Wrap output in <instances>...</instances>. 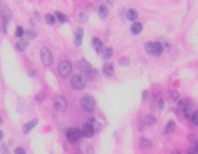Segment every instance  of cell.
<instances>
[{
  "label": "cell",
  "instance_id": "obj_35",
  "mask_svg": "<svg viewBox=\"0 0 198 154\" xmlns=\"http://www.w3.org/2000/svg\"><path fill=\"white\" fill-rule=\"evenodd\" d=\"M147 94H149V91H144V93H142V100H144V102H147Z\"/></svg>",
  "mask_w": 198,
  "mask_h": 154
},
{
  "label": "cell",
  "instance_id": "obj_36",
  "mask_svg": "<svg viewBox=\"0 0 198 154\" xmlns=\"http://www.w3.org/2000/svg\"><path fill=\"white\" fill-rule=\"evenodd\" d=\"M3 136H5V134H3V131H2V130H0V143H2V142H3Z\"/></svg>",
  "mask_w": 198,
  "mask_h": 154
},
{
  "label": "cell",
  "instance_id": "obj_16",
  "mask_svg": "<svg viewBox=\"0 0 198 154\" xmlns=\"http://www.w3.org/2000/svg\"><path fill=\"white\" fill-rule=\"evenodd\" d=\"M37 123H39V120H37V119H31L30 122H26V123L23 125L22 133H23V134H28V133L33 130V128H36V126H37Z\"/></svg>",
  "mask_w": 198,
  "mask_h": 154
},
{
  "label": "cell",
  "instance_id": "obj_29",
  "mask_svg": "<svg viewBox=\"0 0 198 154\" xmlns=\"http://www.w3.org/2000/svg\"><path fill=\"white\" fill-rule=\"evenodd\" d=\"M45 22L50 25V26H53V25H56V19H54V14H47L45 17Z\"/></svg>",
  "mask_w": 198,
  "mask_h": 154
},
{
  "label": "cell",
  "instance_id": "obj_18",
  "mask_svg": "<svg viewBox=\"0 0 198 154\" xmlns=\"http://www.w3.org/2000/svg\"><path fill=\"white\" fill-rule=\"evenodd\" d=\"M142 122H144V125H146V126H155V125H156V117H155L152 112H149V114L144 116Z\"/></svg>",
  "mask_w": 198,
  "mask_h": 154
},
{
  "label": "cell",
  "instance_id": "obj_28",
  "mask_svg": "<svg viewBox=\"0 0 198 154\" xmlns=\"http://www.w3.org/2000/svg\"><path fill=\"white\" fill-rule=\"evenodd\" d=\"M189 120H190V123H192L193 126H198V111H192Z\"/></svg>",
  "mask_w": 198,
  "mask_h": 154
},
{
  "label": "cell",
  "instance_id": "obj_40",
  "mask_svg": "<svg viewBox=\"0 0 198 154\" xmlns=\"http://www.w3.org/2000/svg\"><path fill=\"white\" fill-rule=\"evenodd\" d=\"M3 154H9V152H8V151H3Z\"/></svg>",
  "mask_w": 198,
  "mask_h": 154
},
{
  "label": "cell",
  "instance_id": "obj_32",
  "mask_svg": "<svg viewBox=\"0 0 198 154\" xmlns=\"http://www.w3.org/2000/svg\"><path fill=\"white\" fill-rule=\"evenodd\" d=\"M186 154H198V148H196V143H195V145H193L192 148H189Z\"/></svg>",
  "mask_w": 198,
  "mask_h": 154
},
{
  "label": "cell",
  "instance_id": "obj_8",
  "mask_svg": "<svg viewBox=\"0 0 198 154\" xmlns=\"http://www.w3.org/2000/svg\"><path fill=\"white\" fill-rule=\"evenodd\" d=\"M53 108H54L56 112H65L68 108V102L63 96H56L54 100H53Z\"/></svg>",
  "mask_w": 198,
  "mask_h": 154
},
{
  "label": "cell",
  "instance_id": "obj_21",
  "mask_svg": "<svg viewBox=\"0 0 198 154\" xmlns=\"http://www.w3.org/2000/svg\"><path fill=\"white\" fill-rule=\"evenodd\" d=\"M98 16L104 20V19H107L109 17V9H107V6L105 5H99V8H98Z\"/></svg>",
  "mask_w": 198,
  "mask_h": 154
},
{
  "label": "cell",
  "instance_id": "obj_39",
  "mask_svg": "<svg viewBox=\"0 0 198 154\" xmlns=\"http://www.w3.org/2000/svg\"><path fill=\"white\" fill-rule=\"evenodd\" d=\"M2 122H3V119H2V117H0V125H2Z\"/></svg>",
  "mask_w": 198,
  "mask_h": 154
},
{
  "label": "cell",
  "instance_id": "obj_9",
  "mask_svg": "<svg viewBox=\"0 0 198 154\" xmlns=\"http://www.w3.org/2000/svg\"><path fill=\"white\" fill-rule=\"evenodd\" d=\"M0 17H2V22H3V29H6V26L11 22V17H12V12H11V9L6 5L0 6Z\"/></svg>",
  "mask_w": 198,
  "mask_h": 154
},
{
  "label": "cell",
  "instance_id": "obj_22",
  "mask_svg": "<svg viewBox=\"0 0 198 154\" xmlns=\"http://www.w3.org/2000/svg\"><path fill=\"white\" fill-rule=\"evenodd\" d=\"M125 17H127L130 22H135V20H138V11H136V9H133V8H131V9H128V11H127V14H125Z\"/></svg>",
  "mask_w": 198,
  "mask_h": 154
},
{
  "label": "cell",
  "instance_id": "obj_15",
  "mask_svg": "<svg viewBox=\"0 0 198 154\" xmlns=\"http://www.w3.org/2000/svg\"><path fill=\"white\" fill-rule=\"evenodd\" d=\"M142 28H144V25H142L141 22L135 20V22H131V26H130V32L133 34V35H138V34H141Z\"/></svg>",
  "mask_w": 198,
  "mask_h": 154
},
{
  "label": "cell",
  "instance_id": "obj_13",
  "mask_svg": "<svg viewBox=\"0 0 198 154\" xmlns=\"http://www.w3.org/2000/svg\"><path fill=\"white\" fill-rule=\"evenodd\" d=\"M102 74L105 77H112L115 74V66H113L112 62H105L104 65H102Z\"/></svg>",
  "mask_w": 198,
  "mask_h": 154
},
{
  "label": "cell",
  "instance_id": "obj_11",
  "mask_svg": "<svg viewBox=\"0 0 198 154\" xmlns=\"http://www.w3.org/2000/svg\"><path fill=\"white\" fill-rule=\"evenodd\" d=\"M189 106H190V99H187V97H180L178 100H177V109L180 111V112H184L186 109H189Z\"/></svg>",
  "mask_w": 198,
  "mask_h": 154
},
{
  "label": "cell",
  "instance_id": "obj_31",
  "mask_svg": "<svg viewBox=\"0 0 198 154\" xmlns=\"http://www.w3.org/2000/svg\"><path fill=\"white\" fill-rule=\"evenodd\" d=\"M14 154H26V149H25L23 146H17V148L14 149Z\"/></svg>",
  "mask_w": 198,
  "mask_h": 154
},
{
  "label": "cell",
  "instance_id": "obj_12",
  "mask_svg": "<svg viewBox=\"0 0 198 154\" xmlns=\"http://www.w3.org/2000/svg\"><path fill=\"white\" fill-rule=\"evenodd\" d=\"M91 46H93V49H95V53L99 56V54H102V51H104V43H102V40L99 37H93L91 38Z\"/></svg>",
  "mask_w": 198,
  "mask_h": 154
},
{
  "label": "cell",
  "instance_id": "obj_1",
  "mask_svg": "<svg viewBox=\"0 0 198 154\" xmlns=\"http://www.w3.org/2000/svg\"><path fill=\"white\" fill-rule=\"evenodd\" d=\"M77 66H79V69H81L85 75H87V79L88 80H95L96 79V74H98V71L93 68V66H91L90 65V63L85 60V59H81V60H79V63H77Z\"/></svg>",
  "mask_w": 198,
  "mask_h": 154
},
{
  "label": "cell",
  "instance_id": "obj_4",
  "mask_svg": "<svg viewBox=\"0 0 198 154\" xmlns=\"http://www.w3.org/2000/svg\"><path fill=\"white\" fill-rule=\"evenodd\" d=\"M70 85H71V88L74 89V91H82V89H85V86H87V80H85L84 75L74 74V75H70Z\"/></svg>",
  "mask_w": 198,
  "mask_h": 154
},
{
  "label": "cell",
  "instance_id": "obj_5",
  "mask_svg": "<svg viewBox=\"0 0 198 154\" xmlns=\"http://www.w3.org/2000/svg\"><path fill=\"white\" fill-rule=\"evenodd\" d=\"M81 109L84 112H93L96 109V100H95V97L90 96V94L84 96L81 99Z\"/></svg>",
  "mask_w": 198,
  "mask_h": 154
},
{
  "label": "cell",
  "instance_id": "obj_24",
  "mask_svg": "<svg viewBox=\"0 0 198 154\" xmlns=\"http://www.w3.org/2000/svg\"><path fill=\"white\" fill-rule=\"evenodd\" d=\"M37 32L34 29H25V34H23V38L25 40H33V38H36Z\"/></svg>",
  "mask_w": 198,
  "mask_h": 154
},
{
  "label": "cell",
  "instance_id": "obj_10",
  "mask_svg": "<svg viewBox=\"0 0 198 154\" xmlns=\"http://www.w3.org/2000/svg\"><path fill=\"white\" fill-rule=\"evenodd\" d=\"M95 128H93V125L90 123V120L88 122H85L84 125H82V128H81V134H82V137H85V139H91L95 136Z\"/></svg>",
  "mask_w": 198,
  "mask_h": 154
},
{
  "label": "cell",
  "instance_id": "obj_19",
  "mask_svg": "<svg viewBox=\"0 0 198 154\" xmlns=\"http://www.w3.org/2000/svg\"><path fill=\"white\" fill-rule=\"evenodd\" d=\"M16 49L20 51V53H23V51H26V48H28V40H25V38H19V40L16 42Z\"/></svg>",
  "mask_w": 198,
  "mask_h": 154
},
{
  "label": "cell",
  "instance_id": "obj_23",
  "mask_svg": "<svg viewBox=\"0 0 198 154\" xmlns=\"http://www.w3.org/2000/svg\"><path fill=\"white\" fill-rule=\"evenodd\" d=\"M54 19H56V22H59V23H67L68 22V17L63 14V12H60V11H57L56 14H54Z\"/></svg>",
  "mask_w": 198,
  "mask_h": 154
},
{
  "label": "cell",
  "instance_id": "obj_37",
  "mask_svg": "<svg viewBox=\"0 0 198 154\" xmlns=\"http://www.w3.org/2000/svg\"><path fill=\"white\" fill-rule=\"evenodd\" d=\"M105 3H107V5H113V0H105Z\"/></svg>",
  "mask_w": 198,
  "mask_h": 154
},
{
  "label": "cell",
  "instance_id": "obj_30",
  "mask_svg": "<svg viewBox=\"0 0 198 154\" xmlns=\"http://www.w3.org/2000/svg\"><path fill=\"white\" fill-rule=\"evenodd\" d=\"M23 34H25V29L22 26H17L16 28V37L17 38H23Z\"/></svg>",
  "mask_w": 198,
  "mask_h": 154
},
{
  "label": "cell",
  "instance_id": "obj_6",
  "mask_svg": "<svg viewBox=\"0 0 198 154\" xmlns=\"http://www.w3.org/2000/svg\"><path fill=\"white\" fill-rule=\"evenodd\" d=\"M65 136H67V140H68V142H70V143H73V145L79 143V140L82 139L81 130H79V128H76V126L68 128V130L65 131Z\"/></svg>",
  "mask_w": 198,
  "mask_h": 154
},
{
  "label": "cell",
  "instance_id": "obj_20",
  "mask_svg": "<svg viewBox=\"0 0 198 154\" xmlns=\"http://www.w3.org/2000/svg\"><path fill=\"white\" fill-rule=\"evenodd\" d=\"M177 130V122L175 120H169L166 123V128H164V133L166 134H170V133H174Z\"/></svg>",
  "mask_w": 198,
  "mask_h": 154
},
{
  "label": "cell",
  "instance_id": "obj_26",
  "mask_svg": "<svg viewBox=\"0 0 198 154\" xmlns=\"http://www.w3.org/2000/svg\"><path fill=\"white\" fill-rule=\"evenodd\" d=\"M155 105H156L158 109H163L164 108V99L160 94H156V97H155Z\"/></svg>",
  "mask_w": 198,
  "mask_h": 154
},
{
  "label": "cell",
  "instance_id": "obj_34",
  "mask_svg": "<svg viewBox=\"0 0 198 154\" xmlns=\"http://www.w3.org/2000/svg\"><path fill=\"white\" fill-rule=\"evenodd\" d=\"M85 154H95V152H93V146H87V149H85Z\"/></svg>",
  "mask_w": 198,
  "mask_h": 154
},
{
  "label": "cell",
  "instance_id": "obj_25",
  "mask_svg": "<svg viewBox=\"0 0 198 154\" xmlns=\"http://www.w3.org/2000/svg\"><path fill=\"white\" fill-rule=\"evenodd\" d=\"M102 57H104L105 62H109V60L113 57V49H112V48H104V51H102Z\"/></svg>",
  "mask_w": 198,
  "mask_h": 154
},
{
  "label": "cell",
  "instance_id": "obj_3",
  "mask_svg": "<svg viewBox=\"0 0 198 154\" xmlns=\"http://www.w3.org/2000/svg\"><path fill=\"white\" fill-rule=\"evenodd\" d=\"M57 74L62 79H70V75L73 74V65L70 60H60L57 65Z\"/></svg>",
  "mask_w": 198,
  "mask_h": 154
},
{
  "label": "cell",
  "instance_id": "obj_38",
  "mask_svg": "<svg viewBox=\"0 0 198 154\" xmlns=\"http://www.w3.org/2000/svg\"><path fill=\"white\" fill-rule=\"evenodd\" d=\"M172 154H183V152H181V151H174Z\"/></svg>",
  "mask_w": 198,
  "mask_h": 154
},
{
  "label": "cell",
  "instance_id": "obj_41",
  "mask_svg": "<svg viewBox=\"0 0 198 154\" xmlns=\"http://www.w3.org/2000/svg\"><path fill=\"white\" fill-rule=\"evenodd\" d=\"M0 31H2V26H0Z\"/></svg>",
  "mask_w": 198,
  "mask_h": 154
},
{
  "label": "cell",
  "instance_id": "obj_27",
  "mask_svg": "<svg viewBox=\"0 0 198 154\" xmlns=\"http://www.w3.org/2000/svg\"><path fill=\"white\" fill-rule=\"evenodd\" d=\"M169 97H170V100H172V102H177V100L180 99L178 89H170V91H169Z\"/></svg>",
  "mask_w": 198,
  "mask_h": 154
},
{
  "label": "cell",
  "instance_id": "obj_2",
  "mask_svg": "<svg viewBox=\"0 0 198 154\" xmlns=\"http://www.w3.org/2000/svg\"><path fill=\"white\" fill-rule=\"evenodd\" d=\"M144 51L150 56L158 57L164 53V46L161 42H147V43H144Z\"/></svg>",
  "mask_w": 198,
  "mask_h": 154
},
{
  "label": "cell",
  "instance_id": "obj_17",
  "mask_svg": "<svg viewBox=\"0 0 198 154\" xmlns=\"http://www.w3.org/2000/svg\"><path fill=\"white\" fill-rule=\"evenodd\" d=\"M82 38H84V29L79 26V28H76V31H74V45H76V46H81V45H82Z\"/></svg>",
  "mask_w": 198,
  "mask_h": 154
},
{
  "label": "cell",
  "instance_id": "obj_33",
  "mask_svg": "<svg viewBox=\"0 0 198 154\" xmlns=\"http://www.w3.org/2000/svg\"><path fill=\"white\" fill-rule=\"evenodd\" d=\"M119 63H121L122 66H127V65H128L130 62H128V59H121V60H119Z\"/></svg>",
  "mask_w": 198,
  "mask_h": 154
},
{
  "label": "cell",
  "instance_id": "obj_14",
  "mask_svg": "<svg viewBox=\"0 0 198 154\" xmlns=\"http://www.w3.org/2000/svg\"><path fill=\"white\" fill-rule=\"evenodd\" d=\"M138 146H139L141 149H144V151H147V149L152 148V140L147 139V137H144V136H141L139 140H138Z\"/></svg>",
  "mask_w": 198,
  "mask_h": 154
},
{
  "label": "cell",
  "instance_id": "obj_7",
  "mask_svg": "<svg viewBox=\"0 0 198 154\" xmlns=\"http://www.w3.org/2000/svg\"><path fill=\"white\" fill-rule=\"evenodd\" d=\"M41 60L44 63V66H51L53 62H54V57H53V53L48 46H42L41 48Z\"/></svg>",
  "mask_w": 198,
  "mask_h": 154
}]
</instances>
